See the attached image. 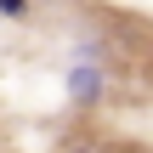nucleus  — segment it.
<instances>
[{
    "label": "nucleus",
    "mask_w": 153,
    "mask_h": 153,
    "mask_svg": "<svg viewBox=\"0 0 153 153\" xmlns=\"http://www.w3.org/2000/svg\"><path fill=\"white\" fill-rule=\"evenodd\" d=\"M108 91H114V68L102 62V57H68V68H62V97H68V108H79V114H91V108H102L108 102Z\"/></svg>",
    "instance_id": "obj_1"
},
{
    "label": "nucleus",
    "mask_w": 153,
    "mask_h": 153,
    "mask_svg": "<svg viewBox=\"0 0 153 153\" xmlns=\"http://www.w3.org/2000/svg\"><path fill=\"white\" fill-rule=\"evenodd\" d=\"M0 17H28V0H0Z\"/></svg>",
    "instance_id": "obj_2"
},
{
    "label": "nucleus",
    "mask_w": 153,
    "mask_h": 153,
    "mask_svg": "<svg viewBox=\"0 0 153 153\" xmlns=\"http://www.w3.org/2000/svg\"><path fill=\"white\" fill-rule=\"evenodd\" d=\"M68 153H97V148H68Z\"/></svg>",
    "instance_id": "obj_3"
}]
</instances>
